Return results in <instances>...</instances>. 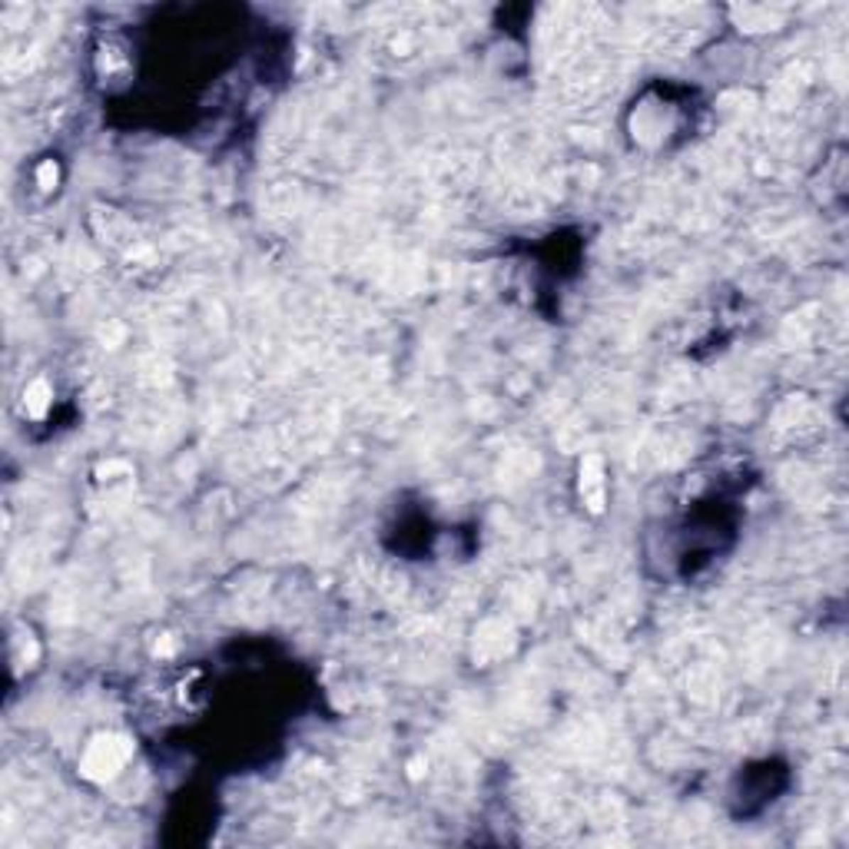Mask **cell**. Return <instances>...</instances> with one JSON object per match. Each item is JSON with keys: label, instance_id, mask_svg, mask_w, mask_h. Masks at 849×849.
I'll return each instance as SVG.
<instances>
[{"label": "cell", "instance_id": "cell-1", "mask_svg": "<svg viewBox=\"0 0 849 849\" xmlns=\"http://www.w3.org/2000/svg\"><path fill=\"white\" fill-rule=\"evenodd\" d=\"M600 465L597 458H590L580 465V478H588V488H580V494H584V501H588L590 511H600L604 508V478H600Z\"/></svg>", "mask_w": 849, "mask_h": 849}, {"label": "cell", "instance_id": "cell-2", "mask_svg": "<svg viewBox=\"0 0 849 849\" xmlns=\"http://www.w3.org/2000/svg\"><path fill=\"white\" fill-rule=\"evenodd\" d=\"M43 395H47V385H43V382H37V385H33V389H31V409L37 411V415H40V411H43V401H47V399H43Z\"/></svg>", "mask_w": 849, "mask_h": 849}]
</instances>
